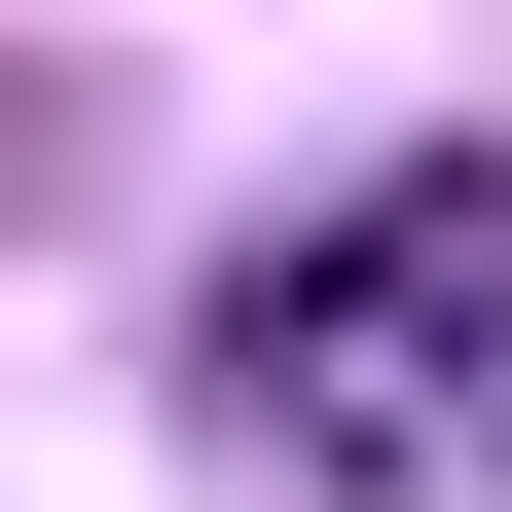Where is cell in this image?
Masks as SVG:
<instances>
[{"instance_id": "6da1fadb", "label": "cell", "mask_w": 512, "mask_h": 512, "mask_svg": "<svg viewBox=\"0 0 512 512\" xmlns=\"http://www.w3.org/2000/svg\"><path fill=\"white\" fill-rule=\"evenodd\" d=\"M256 439L366 476V512H476L512 476V147H439V183H366V220L256 256Z\"/></svg>"}]
</instances>
